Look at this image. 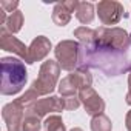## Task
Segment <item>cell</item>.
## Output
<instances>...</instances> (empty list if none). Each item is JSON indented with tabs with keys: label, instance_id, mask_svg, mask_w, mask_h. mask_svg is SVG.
<instances>
[{
	"label": "cell",
	"instance_id": "obj_22",
	"mask_svg": "<svg viewBox=\"0 0 131 131\" xmlns=\"http://www.w3.org/2000/svg\"><path fill=\"white\" fill-rule=\"evenodd\" d=\"M125 125H126V129H128V131H131V111H128V113H126Z\"/></svg>",
	"mask_w": 131,
	"mask_h": 131
},
{
	"label": "cell",
	"instance_id": "obj_2",
	"mask_svg": "<svg viewBox=\"0 0 131 131\" xmlns=\"http://www.w3.org/2000/svg\"><path fill=\"white\" fill-rule=\"evenodd\" d=\"M59 74H60V67H59L57 62H54V60L43 62L42 67H40V71H39V77L34 80L31 88L22 97H19L22 100V103L28 108L29 105L37 102L42 96L52 93L56 85H57Z\"/></svg>",
	"mask_w": 131,
	"mask_h": 131
},
{
	"label": "cell",
	"instance_id": "obj_16",
	"mask_svg": "<svg viewBox=\"0 0 131 131\" xmlns=\"http://www.w3.org/2000/svg\"><path fill=\"white\" fill-rule=\"evenodd\" d=\"M94 36H96V29H91V28H86V26H80V28L74 29V37H77L82 45L91 43L94 40Z\"/></svg>",
	"mask_w": 131,
	"mask_h": 131
},
{
	"label": "cell",
	"instance_id": "obj_18",
	"mask_svg": "<svg viewBox=\"0 0 131 131\" xmlns=\"http://www.w3.org/2000/svg\"><path fill=\"white\" fill-rule=\"evenodd\" d=\"M22 131H40V119L34 114H28L23 119V126Z\"/></svg>",
	"mask_w": 131,
	"mask_h": 131
},
{
	"label": "cell",
	"instance_id": "obj_23",
	"mask_svg": "<svg viewBox=\"0 0 131 131\" xmlns=\"http://www.w3.org/2000/svg\"><path fill=\"white\" fill-rule=\"evenodd\" d=\"M71 131H83V129H80V128H73Z\"/></svg>",
	"mask_w": 131,
	"mask_h": 131
},
{
	"label": "cell",
	"instance_id": "obj_13",
	"mask_svg": "<svg viewBox=\"0 0 131 131\" xmlns=\"http://www.w3.org/2000/svg\"><path fill=\"white\" fill-rule=\"evenodd\" d=\"M76 16L80 23H91L94 19V5L90 2H80L76 11Z\"/></svg>",
	"mask_w": 131,
	"mask_h": 131
},
{
	"label": "cell",
	"instance_id": "obj_11",
	"mask_svg": "<svg viewBox=\"0 0 131 131\" xmlns=\"http://www.w3.org/2000/svg\"><path fill=\"white\" fill-rule=\"evenodd\" d=\"M77 6H79V2H76V0H68V2L57 3L52 9V22L59 26L68 25L71 20V13L77 11Z\"/></svg>",
	"mask_w": 131,
	"mask_h": 131
},
{
	"label": "cell",
	"instance_id": "obj_12",
	"mask_svg": "<svg viewBox=\"0 0 131 131\" xmlns=\"http://www.w3.org/2000/svg\"><path fill=\"white\" fill-rule=\"evenodd\" d=\"M49 49H51L49 39H46L45 36L36 37L31 42L29 48H28V60H26V63H34V62H39V60L45 59L48 56Z\"/></svg>",
	"mask_w": 131,
	"mask_h": 131
},
{
	"label": "cell",
	"instance_id": "obj_10",
	"mask_svg": "<svg viewBox=\"0 0 131 131\" xmlns=\"http://www.w3.org/2000/svg\"><path fill=\"white\" fill-rule=\"evenodd\" d=\"M0 48L3 51H9V52L19 56L25 62L28 60V48L17 37H14L11 32H8L5 26H2V29H0Z\"/></svg>",
	"mask_w": 131,
	"mask_h": 131
},
{
	"label": "cell",
	"instance_id": "obj_9",
	"mask_svg": "<svg viewBox=\"0 0 131 131\" xmlns=\"http://www.w3.org/2000/svg\"><path fill=\"white\" fill-rule=\"evenodd\" d=\"M79 99L80 102L83 103L85 106V111L90 114V116H99V114H103V110H105V102L103 99L90 86V88H83L79 91Z\"/></svg>",
	"mask_w": 131,
	"mask_h": 131
},
{
	"label": "cell",
	"instance_id": "obj_19",
	"mask_svg": "<svg viewBox=\"0 0 131 131\" xmlns=\"http://www.w3.org/2000/svg\"><path fill=\"white\" fill-rule=\"evenodd\" d=\"M63 103H65V110H77L80 106V99L76 96L63 97Z\"/></svg>",
	"mask_w": 131,
	"mask_h": 131
},
{
	"label": "cell",
	"instance_id": "obj_21",
	"mask_svg": "<svg viewBox=\"0 0 131 131\" xmlns=\"http://www.w3.org/2000/svg\"><path fill=\"white\" fill-rule=\"evenodd\" d=\"M128 86H129V90H128V94H126V103L131 105V71H129V76H128Z\"/></svg>",
	"mask_w": 131,
	"mask_h": 131
},
{
	"label": "cell",
	"instance_id": "obj_5",
	"mask_svg": "<svg viewBox=\"0 0 131 131\" xmlns=\"http://www.w3.org/2000/svg\"><path fill=\"white\" fill-rule=\"evenodd\" d=\"M79 49L80 43L74 40H62L54 49L59 67L65 71H73L79 65Z\"/></svg>",
	"mask_w": 131,
	"mask_h": 131
},
{
	"label": "cell",
	"instance_id": "obj_15",
	"mask_svg": "<svg viewBox=\"0 0 131 131\" xmlns=\"http://www.w3.org/2000/svg\"><path fill=\"white\" fill-rule=\"evenodd\" d=\"M111 128H113L111 120L105 114L94 116L91 120V131H111Z\"/></svg>",
	"mask_w": 131,
	"mask_h": 131
},
{
	"label": "cell",
	"instance_id": "obj_4",
	"mask_svg": "<svg viewBox=\"0 0 131 131\" xmlns=\"http://www.w3.org/2000/svg\"><path fill=\"white\" fill-rule=\"evenodd\" d=\"M93 83V77L88 70L79 68L77 71H73L67 77H63L62 82L59 83V93L62 97H71L76 96L83 88H90Z\"/></svg>",
	"mask_w": 131,
	"mask_h": 131
},
{
	"label": "cell",
	"instance_id": "obj_6",
	"mask_svg": "<svg viewBox=\"0 0 131 131\" xmlns=\"http://www.w3.org/2000/svg\"><path fill=\"white\" fill-rule=\"evenodd\" d=\"M3 120L6 123L8 131H22L23 126V116H25V105L20 99H16L3 106L2 110Z\"/></svg>",
	"mask_w": 131,
	"mask_h": 131
},
{
	"label": "cell",
	"instance_id": "obj_3",
	"mask_svg": "<svg viewBox=\"0 0 131 131\" xmlns=\"http://www.w3.org/2000/svg\"><path fill=\"white\" fill-rule=\"evenodd\" d=\"M26 68L23 62L14 57H3L2 59V94L3 96H14L23 90L26 83Z\"/></svg>",
	"mask_w": 131,
	"mask_h": 131
},
{
	"label": "cell",
	"instance_id": "obj_20",
	"mask_svg": "<svg viewBox=\"0 0 131 131\" xmlns=\"http://www.w3.org/2000/svg\"><path fill=\"white\" fill-rule=\"evenodd\" d=\"M17 6H19V2L17 0H14V2H6V0H2L0 2V8H3L6 13H14V11H17Z\"/></svg>",
	"mask_w": 131,
	"mask_h": 131
},
{
	"label": "cell",
	"instance_id": "obj_7",
	"mask_svg": "<svg viewBox=\"0 0 131 131\" xmlns=\"http://www.w3.org/2000/svg\"><path fill=\"white\" fill-rule=\"evenodd\" d=\"M97 14L103 25L111 26L119 23L120 19L123 17V6L122 3L114 2V0H103L97 5Z\"/></svg>",
	"mask_w": 131,
	"mask_h": 131
},
{
	"label": "cell",
	"instance_id": "obj_1",
	"mask_svg": "<svg viewBox=\"0 0 131 131\" xmlns=\"http://www.w3.org/2000/svg\"><path fill=\"white\" fill-rule=\"evenodd\" d=\"M131 46V34L122 28L100 26L96 29L94 40L88 45H80L79 67L100 70L106 76H119L131 71L128 49Z\"/></svg>",
	"mask_w": 131,
	"mask_h": 131
},
{
	"label": "cell",
	"instance_id": "obj_8",
	"mask_svg": "<svg viewBox=\"0 0 131 131\" xmlns=\"http://www.w3.org/2000/svg\"><path fill=\"white\" fill-rule=\"evenodd\" d=\"M65 110V103H63V97H56V96H51V97H43V99H39L37 102H34L32 105L28 106L26 113L28 114H34L37 116L39 119L45 117L48 113H52V111H62Z\"/></svg>",
	"mask_w": 131,
	"mask_h": 131
},
{
	"label": "cell",
	"instance_id": "obj_14",
	"mask_svg": "<svg viewBox=\"0 0 131 131\" xmlns=\"http://www.w3.org/2000/svg\"><path fill=\"white\" fill-rule=\"evenodd\" d=\"M22 25H23V14L17 9V11H14L13 14L8 16V20L5 23V28H6L8 32L16 34V32H19L22 29Z\"/></svg>",
	"mask_w": 131,
	"mask_h": 131
},
{
	"label": "cell",
	"instance_id": "obj_17",
	"mask_svg": "<svg viewBox=\"0 0 131 131\" xmlns=\"http://www.w3.org/2000/svg\"><path fill=\"white\" fill-rule=\"evenodd\" d=\"M43 126H45V131H65V123L62 117L57 114L46 117L43 122Z\"/></svg>",
	"mask_w": 131,
	"mask_h": 131
}]
</instances>
